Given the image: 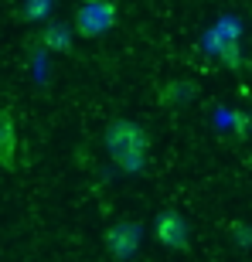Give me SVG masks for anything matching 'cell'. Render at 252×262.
<instances>
[{
  "label": "cell",
  "instance_id": "cell-8",
  "mask_svg": "<svg viewBox=\"0 0 252 262\" xmlns=\"http://www.w3.org/2000/svg\"><path fill=\"white\" fill-rule=\"evenodd\" d=\"M222 58H225V65H232V68H242V51H239V41H225L222 45Z\"/></svg>",
  "mask_w": 252,
  "mask_h": 262
},
{
  "label": "cell",
  "instance_id": "cell-7",
  "mask_svg": "<svg viewBox=\"0 0 252 262\" xmlns=\"http://www.w3.org/2000/svg\"><path fill=\"white\" fill-rule=\"evenodd\" d=\"M51 10V0H28V7H24V17L28 20H41L45 14Z\"/></svg>",
  "mask_w": 252,
  "mask_h": 262
},
{
  "label": "cell",
  "instance_id": "cell-9",
  "mask_svg": "<svg viewBox=\"0 0 252 262\" xmlns=\"http://www.w3.org/2000/svg\"><path fill=\"white\" fill-rule=\"evenodd\" d=\"M235 238H239V242H242V245H252V228H249V232H245L242 225H235Z\"/></svg>",
  "mask_w": 252,
  "mask_h": 262
},
{
  "label": "cell",
  "instance_id": "cell-10",
  "mask_svg": "<svg viewBox=\"0 0 252 262\" xmlns=\"http://www.w3.org/2000/svg\"><path fill=\"white\" fill-rule=\"evenodd\" d=\"M82 4H102V0H82Z\"/></svg>",
  "mask_w": 252,
  "mask_h": 262
},
{
  "label": "cell",
  "instance_id": "cell-2",
  "mask_svg": "<svg viewBox=\"0 0 252 262\" xmlns=\"http://www.w3.org/2000/svg\"><path fill=\"white\" fill-rule=\"evenodd\" d=\"M113 24H116V4H113V0H102V4H82V10H78V17H75L78 34H86V38L106 34Z\"/></svg>",
  "mask_w": 252,
  "mask_h": 262
},
{
  "label": "cell",
  "instance_id": "cell-1",
  "mask_svg": "<svg viewBox=\"0 0 252 262\" xmlns=\"http://www.w3.org/2000/svg\"><path fill=\"white\" fill-rule=\"evenodd\" d=\"M106 146H109V154H113V160L123 167L126 174H136V170H143V164H146L150 140H146V129H140L136 123L116 119V123H109V129H106Z\"/></svg>",
  "mask_w": 252,
  "mask_h": 262
},
{
  "label": "cell",
  "instance_id": "cell-4",
  "mask_svg": "<svg viewBox=\"0 0 252 262\" xmlns=\"http://www.w3.org/2000/svg\"><path fill=\"white\" fill-rule=\"evenodd\" d=\"M157 238H160L167 249L184 252L187 242H191V228H187L184 214H177V211H160L157 214Z\"/></svg>",
  "mask_w": 252,
  "mask_h": 262
},
{
  "label": "cell",
  "instance_id": "cell-11",
  "mask_svg": "<svg viewBox=\"0 0 252 262\" xmlns=\"http://www.w3.org/2000/svg\"><path fill=\"white\" fill-rule=\"evenodd\" d=\"M249 167H252V157H249Z\"/></svg>",
  "mask_w": 252,
  "mask_h": 262
},
{
  "label": "cell",
  "instance_id": "cell-5",
  "mask_svg": "<svg viewBox=\"0 0 252 262\" xmlns=\"http://www.w3.org/2000/svg\"><path fill=\"white\" fill-rule=\"evenodd\" d=\"M14 164H17V126L10 109H0V167L14 170Z\"/></svg>",
  "mask_w": 252,
  "mask_h": 262
},
{
  "label": "cell",
  "instance_id": "cell-6",
  "mask_svg": "<svg viewBox=\"0 0 252 262\" xmlns=\"http://www.w3.org/2000/svg\"><path fill=\"white\" fill-rule=\"evenodd\" d=\"M41 45L48 51H72V31L65 28V24H48V28L41 31Z\"/></svg>",
  "mask_w": 252,
  "mask_h": 262
},
{
  "label": "cell",
  "instance_id": "cell-3",
  "mask_svg": "<svg viewBox=\"0 0 252 262\" xmlns=\"http://www.w3.org/2000/svg\"><path fill=\"white\" fill-rule=\"evenodd\" d=\"M140 238H143V228H140V222H119V225H113V228L106 232L109 252H113V259H119V262L133 259L136 249H140Z\"/></svg>",
  "mask_w": 252,
  "mask_h": 262
}]
</instances>
